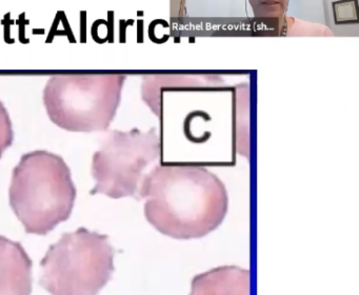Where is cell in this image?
Wrapping results in <instances>:
<instances>
[{
    "label": "cell",
    "mask_w": 359,
    "mask_h": 295,
    "mask_svg": "<svg viewBox=\"0 0 359 295\" xmlns=\"http://www.w3.org/2000/svg\"><path fill=\"white\" fill-rule=\"evenodd\" d=\"M114 255L108 235L65 233L41 259L39 284L51 295H98L114 273Z\"/></svg>",
    "instance_id": "3"
},
{
    "label": "cell",
    "mask_w": 359,
    "mask_h": 295,
    "mask_svg": "<svg viewBox=\"0 0 359 295\" xmlns=\"http://www.w3.org/2000/svg\"><path fill=\"white\" fill-rule=\"evenodd\" d=\"M14 140L13 126L8 110L0 100V158L6 150L11 147Z\"/></svg>",
    "instance_id": "8"
},
{
    "label": "cell",
    "mask_w": 359,
    "mask_h": 295,
    "mask_svg": "<svg viewBox=\"0 0 359 295\" xmlns=\"http://www.w3.org/2000/svg\"><path fill=\"white\" fill-rule=\"evenodd\" d=\"M126 79L121 74L52 76L43 96L50 120L70 132L106 131L116 115Z\"/></svg>",
    "instance_id": "4"
},
{
    "label": "cell",
    "mask_w": 359,
    "mask_h": 295,
    "mask_svg": "<svg viewBox=\"0 0 359 295\" xmlns=\"http://www.w3.org/2000/svg\"><path fill=\"white\" fill-rule=\"evenodd\" d=\"M32 268L22 244L0 235V295H31Z\"/></svg>",
    "instance_id": "6"
},
{
    "label": "cell",
    "mask_w": 359,
    "mask_h": 295,
    "mask_svg": "<svg viewBox=\"0 0 359 295\" xmlns=\"http://www.w3.org/2000/svg\"><path fill=\"white\" fill-rule=\"evenodd\" d=\"M138 194L146 200L149 223L176 240L208 235L219 227L228 211L224 183L201 166H156L144 175Z\"/></svg>",
    "instance_id": "1"
},
{
    "label": "cell",
    "mask_w": 359,
    "mask_h": 295,
    "mask_svg": "<svg viewBox=\"0 0 359 295\" xmlns=\"http://www.w3.org/2000/svg\"><path fill=\"white\" fill-rule=\"evenodd\" d=\"M77 191L64 158L51 152H29L12 173L9 202L25 231L47 235L70 218Z\"/></svg>",
    "instance_id": "2"
},
{
    "label": "cell",
    "mask_w": 359,
    "mask_h": 295,
    "mask_svg": "<svg viewBox=\"0 0 359 295\" xmlns=\"http://www.w3.org/2000/svg\"><path fill=\"white\" fill-rule=\"evenodd\" d=\"M249 270L237 266H222L193 278L190 295H250Z\"/></svg>",
    "instance_id": "7"
},
{
    "label": "cell",
    "mask_w": 359,
    "mask_h": 295,
    "mask_svg": "<svg viewBox=\"0 0 359 295\" xmlns=\"http://www.w3.org/2000/svg\"><path fill=\"white\" fill-rule=\"evenodd\" d=\"M155 129L147 133L133 129L129 132L109 133L92 159V176L95 187L90 194H104L111 198L135 196L147 166L159 154Z\"/></svg>",
    "instance_id": "5"
}]
</instances>
